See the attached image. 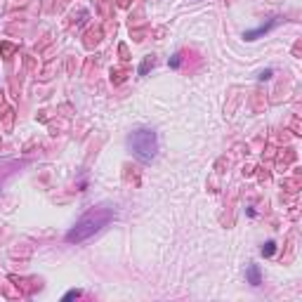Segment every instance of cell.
<instances>
[{
	"instance_id": "cell-1",
	"label": "cell",
	"mask_w": 302,
	"mask_h": 302,
	"mask_svg": "<svg viewBox=\"0 0 302 302\" xmlns=\"http://www.w3.org/2000/svg\"><path fill=\"white\" fill-rule=\"evenodd\" d=\"M113 217H116V213L111 208H92V210H88L69 229L66 243H83V241H88L90 236H95V234H99L104 229Z\"/></svg>"
},
{
	"instance_id": "cell-2",
	"label": "cell",
	"mask_w": 302,
	"mask_h": 302,
	"mask_svg": "<svg viewBox=\"0 0 302 302\" xmlns=\"http://www.w3.org/2000/svg\"><path fill=\"white\" fill-rule=\"evenodd\" d=\"M127 146L132 151V156L142 163H151L159 154V137L151 127H140L127 137Z\"/></svg>"
},
{
	"instance_id": "cell-3",
	"label": "cell",
	"mask_w": 302,
	"mask_h": 302,
	"mask_svg": "<svg viewBox=\"0 0 302 302\" xmlns=\"http://www.w3.org/2000/svg\"><path fill=\"white\" fill-rule=\"evenodd\" d=\"M279 24H281V17H274V19H269L267 24H260L257 29H250V31H246V33H243V38H246V40H257V38L267 36L271 29H276Z\"/></svg>"
},
{
	"instance_id": "cell-4",
	"label": "cell",
	"mask_w": 302,
	"mask_h": 302,
	"mask_svg": "<svg viewBox=\"0 0 302 302\" xmlns=\"http://www.w3.org/2000/svg\"><path fill=\"white\" fill-rule=\"evenodd\" d=\"M246 281H248L250 286H260V284H262L260 267H257V265H248V267H246Z\"/></svg>"
},
{
	"instance_id": "cell-5",
	"label": "cell",
	"mask_w": 302,
	"mask_h": 302,
	"mask_svg": "<svg viewBox=\"0 0 302 302\" xmlns=\"http://www.w3.org/2000/svg\"><path fill=\"white\" fill-rule=\"evenodd\" d=\"M274 250H276V243H274V241H267L265 246H262V255L269 257V255H274Z\"/></svg>"
},
{
	"instance_id": "cell-6",
	"label": "cell",
	"mask_w": 302,
	"mask_h": 302,
	"mask_svg": "<svg viewBox=\"0 0 302 302\" xmlns=\"http://www.w3.org/2000/svg\"><path fill=\"white\" fill-rule=\"evenodd\" d=\"M149 66H154V59H151V57H146V59L142 62V66H140V73H146V71H149Z\"/></svg>"
},
{
	"instance_id": "cell-7",
	"label": "cell",
	"mask_w": 302,
	"mask_h": 302,
	"mask_svg": "<svg viewBox=\"0 0 302 302\" xmlns=\"http://www.w3.org/2000/svg\"><path fill=\"white\" fill-rule=\"evenodd\" d=\"M179 64H182V54H173V59H170V66H173V69H177Z\"/></svg>"
},
{
	"instance_id": "cell-8",
	"label": "cell",
	"mask_w": 302,
	"mask_h": 302,
	"mask_svg": "<svg viewBox=\"0 0 302 302\" xmlns=\"http://www.w3.org/2000/svg\"><path fill=\"white\" fill-rule=\"evenodd\" d=\"M80 295V290H69L66 295H64V302H69V300H73V298H78Z\"/></svg>"
}]
</instances>
